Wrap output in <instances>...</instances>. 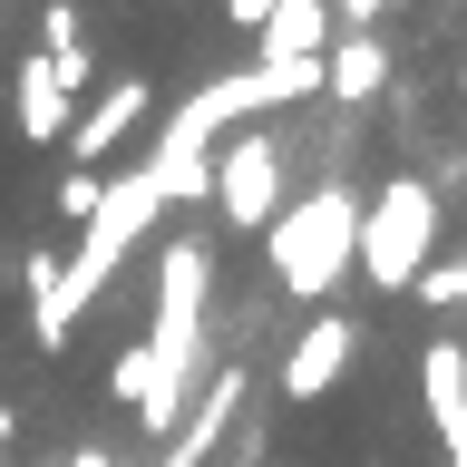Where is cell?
I'll list each match as a JSON object with an SVG mask.
<instances>
[{"instance_id":"9c48e42d","label":"cell","mask_w":467,"mask_h":467,"mask_svg":"<svg viewBox=\"0 0 467 467\" xmlns=\"http://www.w3.org/2000/svg\"><path fill=\"white\" fill-rule=\"evenodd\" d=\"M234 400H244V370H214V379H204V409H195V419H185V429H175V448H166V458H156V467H204V448L224 438Z\"/></svg>"},{"instance_id":"4fadbf2b","label":"cell","mask_w":467,"mask_h":467,"mask_svg":"<svg viewBox=\"0 0 467 467\" xmlns=\"http://www.w3.org/2000/svg\"><path fill=\"white\" fill-rule=\"evenodd\" d=\"M458 88H467V68H458Z\"/></svg>"},{"instance_id":"30bf717a","label":"cell","mask_w":467,"mask_h":467,"mask_svg":"<svg viewBox=\"0 0 467 467\" xmlns=\"http://www.w3.org/2000/svg\"><path fill=\"white\" fill-rule=\"evenodd\" d=\"M98 195H108V175H98V166H68V175H58V214H68V224H88Z\"/></svg>"},{"instance_id":"ba28073f","label":"cell","mask_w":467,"mask_h":467,"mask_svg":"<svg viewBox=\"0 0 467 467\" xmlns=\"http://www.w3.org/2000/svg\"><path fill=\"white\" fill-rule=\"evenodd\" d=\"M321 88H331L341 108L379 98V88H389V49H379L370 29H350V39H331V49H321Z\"/></svg>"},{"instance_id":"6da1fadb","label":"cell","mask_w":467,"mask_h":467,"mask_svg":"<svg viewBox=\"0 0 467 467\" xmlns=\"http://www.w3.org/2000/svg\"><path fill=\"white\" fill-rule=\"evenodd\" d=\"M350 244H360V195L350 185H312L292 195L273 224H263V254H273V283L292 302H331L350 273Z\"/></svg>"},{"instance_id":"8fae6325","label":"cell","mask_w":467,"mask_h":467,"mask_svg":"<svg viewBox=\"0 0 467 467\" xmlns=\"http://www.w3.org/2000/svg\"><path fill=\"white\" fill-rule=\"evenodd\" d=\"M224 20L234 29H263V20H273V0H224Z\"/></svg>"},{"instance_id":"52a82bcc","label":"cell","mask_w":467,"mask_h":467,"mask_svg":"<svg viewBox=\"0 0 467 467\" xmlns=\"http://www.w3.org/2000/svg\"><path fill=\"white\" fill-rule=\"evenodd\" d=\"M146 108H156V88H146L137 68H127V78H108V98H98V108L68 127V166H108V156H117V137H127Z\"/></svg>"},{"instance_id":"7c38bea8","label":"cell","mask_w":467,"mask_h":467,"mask_svg":"<svg viewBox=\"0 0 467 467\" xmlns=\"http://www.w3.org/2000/svg\"><path fill=\"white\" fill-rule=\"evenodd\" d=\"M0 448H10V409H0Z\"/></svg>"},{"instance_id":"7a4b0ae2","label":"cell","mask_w":467,"mask_h":467,"mask_svg":"<svg viewBox=\"0 0 467 467\" xmlns=\"http://www.w3.org/2000/svg\"><path fill=\"white\" fill-rule=\"evenodd\" d=\"M350 263L370 273V292H409L438 263V185H429V175H389V185L360 204Z\"/></svg>"},{"instance_id":"277c9868","label":"cell","mask_w":467,"mask_h":467,"mask_svg":"<svg viewBox=\"0 0 467 467\" xmlns=\"http://www.w3.org/2000/svg\"><path fill=\"white\" fill-rule=\"evenodd\" d=\"M98 78V68H88V58H20V137L29 146H49V137H68V98H78V88Z\"/></svg>"},{"instance_id":"3957f363","label":"cell","mask_w":467,"mask_h":467,"mask_svg":"<svg viewBox=\"0 0 467 467\" xmlns=\"http://www.w3.org/2000/svg\"><path fill=\"white\" fill-rule=\"evenodd\" d=\"M204 204H214V214H224L234 234H263L273 214H283V146L263 137V127H234V137L214 146Z\"/></svg>"},{"instance_id":"8992f818","label":"cell","mask_w":467,"mask_h":467,"mask_svg":"<svg viewBox=\"0 0 467 467\" xmlns=\"http://www.w3.org/2000/svg\"><path fill=\"white\" fill-rule=\"evenodd\" d=\"M419 409L448 458H467V341H429L419 350Z\"/></svg>"},{"instance_id":"5b68a950","label":"cell","mask_w":467,"mask_h":467,"mask_svg":"<svg viewBox=\"0 0 467 467\" xmlns=\"http://www.w3.org/2000/svg\"><path fill=\"white\" fill-rule=\"evenodd\" d=\"M350 350H360V331H350L341 312H321L302 341H292V360H283V400H331L350 379Z\"/></svg>"}]
</instances>
